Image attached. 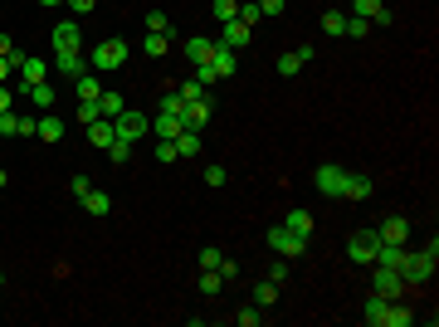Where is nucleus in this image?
<instances>
[{
    "mask_svg": "<svg viewBox=\"0 0 439 327\" xmlns=\"http://www.w3.org/2000/svg\"><path fill=\"white\" fill-rule=\"evenodd\" d=\"M127 54H132V49H127L122 39H98V49L88 54V64H93L98 74H117V69L127 64Z\"/></svg>",
    "mask_w": 439,
    "mask_h": 327,
    "instance_id": "1",
    "label": "nucleus"
},
{
    "mask_svg": "<svg viewBox=\"0 0 439 327\" xmlns=\"http://www.w3.org/2000/svg\"><path fill=\"white\" fill-rule=\"evenodd\" d=\"M435 264H439V254H435V249L405 254V264H400V279H405V283H430V279H435Z\"/></svg>",
    "mask_w": 439,
    "mask_h": 327,
    "instance_id": "2",
    "label": "nucleus"
},
{
    "mask_svg": "<svg viewBox=\"0 0 439 327\" xmlns=\"http://www.w3.org/2000/svg\"><path fill=\"white\" fill-rule=\"evenodd\" d=\"M112 127H117V137H122V142H132V147H137V142L151 132V117H147V112H137V108H122L117 117H112Z\"/></svg>",
    "mask_w": 439,
    "mask_h": 327,
    "instance_id": "3",
    "label": "nucleus"
},
{
    "mask_svg": "<svg viewBox=\"0 0 439 327\" xmlns=\"http://www.w3.org/2000/svg\"><path fill=\"white\" fill-rule=\"evenodd\" d=\"M269 249H273L278 259H298V254L308 249V239H303V234H293L288 225H273V229H269Z\"/></svg>",
    "mask_w": 439,
    "mask_h": 327,
    "instance_id": "4",
    "label": "nucleus"
},
{
    "mask_svg": "<svg viewBox=\"0 0 439 327\" xmlns=\"http://www.w3.org/2000/svg\"><path fill=\"white\" fill-rule=\"evenodd\" d=\"M376 229H356L351 239H346V254H351V264H361V269H371L376 264Z\"/></svg>",
    "mask_w": 439,
    "mask_h": 327,
    "instance_id": "5",
    "label": "nucleus"
},
{
    "mask_svg": "<svg viewBox=\"0 0 439 327\" xmlns=\"http://www.w3.org/2000/svg\"><path fill=\"white\" fill-rule=\"evenodd\" d=\"M371 293H381V298H400V293H405V279H400L396 269L371 264Z\"/></svg>",
    "mask_w": 439,
    "mask_h": 327,
    "instance_id": "6",
    "label": "nucleus"
},
{
    "mask_svg": "<svg viewBox=\"0 0 439 327\" xmlns=\"http://www.w3.org/2000/svg\"><path fill=\"white\" fill-rule=\"evenodd\" d=\"M342 181H346V171H342L337 161H323V166L313 171V186H318L323 196H342Z\"/></svg>",
    "mask_w": 439,
    "mask_h": 327,
    "instance_id": "7",
    "label": "nucleus"
},
{
    "mask_svg": "<svg viewBox=\"0 0 439 327\" xmlns=\"http://www.w3.org/2000/svg\"><path fill=\"white\" fill-rule=\"evenodd\" d=\"M210 117H215V98H210V93H205V98H196V103H186V112H181V122H186L191 132H201Z\"/></svg>",
    "mask_w": 439,
    "mask_h": 327,
    "instance_id": "8",
    "label": "nucleus"
},
{
    "mask_svg": "<svg viewBox=\"0 0 439 327\" xmlns=\"http://www.w3.org/2000/svg\"><path fill=\"white\" fill-rule=\"evenodd\" d=\"M376 239H381V244H405V239H410V220L405 215H386L381 220V229H376Z\"/></svg>",
    "mask_w": 439,
    "mask_h": 327,
    "instance_id": "9",
    "label": "nucleus"
},
{
    "mask_svg": "<svg viewBox=\"0 0 439 327\" xmlns=\"http://www.w3.org/2000/svg\"><path fill=\"white\" fill-rule=\"evenodd\" d=\"M249 39H254V29H249V25H239V20H224V25H219V39H215V44H224V49H244Z\"/></svg>",
    "mask_w": 439,
    "mask_h": 327,
    "instance_id": "10",
    "label": "nucleus"
},
{
    "mask_svg": "<svg viewBox=\"0 0 439 327\" xmlns=\"http://www.w3.org/2000/svg\"><path fill=\"white\" fill-rule=\"evenodd\" d=\"M49 39H54V54H69V49H79V39H83V34H79V20H64V25H54V34H49Z\"/></svg>",
    "mask_w": 439,
    "mask_h": 327,
    "instance_id": "11",
    "label": "nucleus"
},
{
    "mask_svg": "<svg viewBox=\"0 0 439 327\" xmlns=\"http://www.w3.org/2000/svg\"><path fill=\"white\" fill-rule=\"evenodd\" d=\"M205 69H210V79H234V49L215 44V49H210V59H205Z\"/></svg>",
    "mask_w": 439,
    "mask_h": 327,
    "instance_id": "12",
    "label": "nucleus"
},
{
    "mask_svg": "<svg viewBox=\"0 0 439 327\" xmlns=\"http://www.w3.org/2000/svg\"><path fill=\"white\" fill-rule=\"evenodd\" d=\"M391 303H396V298H381V293H371V298H366V313H361V318H366L371 327H391Z\"/></svg>",
    "mask_w": 439,
    "mask_h": 327,
    "instance_id": "13",
    "label": "nucleus"
},
{
    "mask_svg": "<svg viewBox=\"0 0 439 327\" xmlns=\"http://www.w3.org/2000/svg\"><path fill=\"white\" fill-rule=\"evenodd\" d=\"M112 137H117V127H112V117H93L88 122V147H98V152H108Z\"/></svg>",
    "mask_w": 439,
    "mask_h": 327,
    "instance_id": "14",
    "label": "nucleus"
},
{
    "mask_svg": "<svg viewBox=\"0 0 439 327\" xmlns=\"http://www.w3.org/2000/svg\"><path fill=\"white\" fill-rule=\"evenodd\" d=\"M49 69H59V74L79 79V74H88V59H83V49H69V54H54V64H49Z\"/></svg>",
    "mask_w": 439,
    "mask_h": 327,
    "instance_id": "15",
    "label": "nucleus"
},
{
    "mask_svg": "<svg viewBox=\"0 0 439 327\" xmlns=\"http://www.w3.org/2000/svg\"><path fill=\"white\" fill-rule=\"evenodd\" d=\"M351 15H361V20H371V25H391L386 0H351Z\"/></svg>",
    "mask_w": 439,
    "mask_h": 327,
    "instance_id": "16",
    "label": "nucleus"
},
{
    "mask_svg": "<svg viewBox=\"0 0 439 327\" xmlns=\"http://www.w3.org/2000/svg\"><path fill=\"white\" fill-rule=\"evenodd\" d=\"M342 196H351V201H366V196H371V176H366V171H346V181H342Z\"/></svg>",
    "mask_w": 439,
    "mask_h": 327,
    "instance_id": "17",
    "label": "nucleus"
},
{
    "mask_svg": "<svg viewBox=\"0 0 439 327\" xmlns=\"http://www.w3.org/2000/svg\"><path fill=\"white\" fill-rule=\"evenodd\" d=\"M405 254H410L405 244H376V264H381V269H396V274H400Z\"/></svg>",
    "mask_w": 439,
    "mask_h": 327,
    "instance_id": "18",
    "label": "nucleus"
},
{
    "mask_svg": "<svg viewBox=\"0 0 439 327\" xmlns=\"http://www.w3.org/2000/svg\"><path fill=\"white\" fill-rule=\"evenodd\" d=\"M171 142H176V156H201V132H191V127H181V132H176Z\"/></svg>",
    "mask_w": 439,
    "mask_h": 327,
    "instance_id": "19",
    "label": "nucleus"
},
{
    "mask_svg": "<svg viewBox=\"0 0 439 327\" xmlns=\"http://www.w3.org/2000/svg\"><path fill=\"white\" fill-rule=\"evenodd\" d=\"M210 49H215V39H201V34H191V39H186V59H191V64H205V59H210Z\"/></svg>",
    "mask_w": 439,
    "mask_h": 327,
    "instance_id": "20",
    "label": "nucleus"
},
{
    "mask_svg": "<svg viewBox=\"0 0 439 327\" xmlns=\"http://www.w3.org/2000/svg\"><path fill=\"white\" fill-rule=\"evenodd\" d=\"M79 201H83V211H88V215H108V211H112V196H108V191H88V196H79Z\"/></svg>",
    "mask_w": 439,
    "mask_h": 327,
    "instance_id": "21",
    "label": "nucleus"
},
{
    "mask_svg": "<svg viewBox=\"0 0 439 327\" xmlns=\"http://www.w3.org/2000/svg\"><path fill=\"white\" fill-rule=\"evenodd\" d=\"M293 234H303V239H313V211H288V220H283Z\"/></svg>",
    "mask_w": 439,
    "mask_h": 327,
    "instance_id": "22",
    "label": "nucleus"
},
{
    "mask_svg": "<svg viewBox=\"0 0 439 327\" xmlns=\"http://www.w3.org/2000/svg\"><path fill=\"white\" fill-rule=\"evenodd\" d=\"M181 127H186V122H181V117H166V112H156V122H151V132H156V137H166V142H171Z\"/></svg>",
    "mask_w": 439,
    "mask_h": 327,
    "instance_id": "23",
    "label": "nucleus"
},
{
    "mask_svg": "<svg viewBox=\"0 0 439 327\" xmlns=\"http://www.w3.org/2000/svg\"><path fill=\"white\" fill-rule=\"evenodd\" d=\"M39 142H64V122L59 117H39V132H34Z\"/></svg>",
    "mask_w": 439,
    "mask_h": 327,
    "instance_id": "24",
    "label": "nucleus"
},
{
    "mask_svg": "<svg viewBox=\"0 0 439 327\" xmlns=\"http://www.w3.org/2000/svg\"><path fill=\"white\" fill-rule=\"evenodd\" d=\"M234 20H239V25H249V29H254V25H259V20H264V10H259V0H239V15H234Z\"/></svg>",
    "mask_w": 439,
    "mask_h": 327,
    "instance_id": "25",
    "label": "nucleus"
},
{
    "mask_svg": "<svg viewBox=\"0 0 439 327\" xmlns=\"http://www.w3.org/2000/svg\"><path fill=\"white\" fill-rule=\"evenodd\" d=\"M254 303H259V308H273V303H278V283H273V279H264V283L254 288Z\"/></svg>",
    "mask_w": 439,
    "mask_h": 327,
    "instance_id": "26",
    "label": "nucleus"
},
{
    "mask_svg": "<svg viewBox=\"0 0 439 327\" xmlns=\"http://www.w3.org/2000/svg\"><path fill=\"white\" fill-rule=\"evenodd\" d=\"M29 103H34V108H54V88H49V84H34V88H29Z\"/></svg>",
    "mask_w": 439,
    "mask_h": 327,
    "instance_id": "27",
    "label": "nucleus"
},
{
    "mask_svg": "<svg viewBox=\"0 0 439 327\" xmlns=\"http://www.w3.org/2000/svg\"><path fill=\"white\" fill-rule=\"evenodd\" d=\"M122 108H127V103H122V93H98V112H103V117H117Z\"/></svg>",
    "mask_w": 439,
    "mask_h": 327,
    "instance_id": "28",
    "label": "nucleus"
},
{
    "mask_svg": "<svg viewBox=\"0 0 439 327\" xmlns=\"http://www.w3.org/2000/svg\"><path fill=\"white\" fill-rule=\"evenodd\" d=\"M219 288H224V279H219L215 269H201V293H205V298H215Z\"/></svg>",
    "mask_w": 439,
    "mask_h": 327,
    "instance_id": "29",
    "label": "nucleus"
},
{
    "mask_svg": "<svg viewBox=\"0 0 439 327\" xmlns=\"http://www.w3.org/2000/svg\"><path fill=\"white\" fill-rule=\"evenodd\" d=\"M234 323H239V327H259V323H264V308H259V303H249V308H239V313H234Z\"/></svg>",
    "mask_w": 439,
    "mask_h": 327,
    "instance_id": "30",
    "label": "nucleus"
},
{
    "mask_svg": "<svg viewBox=\"0 0 439 327\" xmlns=\"http://www.w3.org/2000/svg\"><path fill=\"white\" fill-rule=\"evenodd\" d=\"M323 29L327 34H346V15L342 10H323Z\"/></svg>",
    "mask_w": 439,
    "mask_h": 327,
    "instance_id": "31",
    "label": "nucleus"
},
{
    "mask_svg": "<svg viewBox=\"0 0 439 327\" xmlns=\"http://www.w3.org/2000/svg\"><path fill=\"white\" fill-rule=\"evenodd\" d=\"M147 34H171V20L161 10H147Z\"/></svg>",
    "mask_w": 439,
    "mask_h": 327,
    "instance_id": "32",
    "label": "nucleus"
},
{
    "mask_svg": "<svg viewBox=\"0 0 439 327\" xmlns=\"http://www.w3.org/2000/svg\"><path fill=\"white\" fill-rule=\"evenodd\" d=\"M371 34V20H361V15H346V39H366Z\"/></svg>",
    "mask_w": 439,
    "mask_h": 327,
    "instance_id": "33",
    "label": "nucleus"
},
{
    "mask_svg": "<svg viewBox=\"0 0 439 327\" xmlns=\"http://www.w3.org/2000/svg\"><path fill=\"white\" fill-rule=\"evenodd\" d=\"M166 44H171V34H147V39H142V49H147L151 59H161V54H166Z\"/></svg>",
    "mask_w": 439,
    "mask_h": 327,
    "instance_id": "34",
    "label": "nucleus"
},
{
    "mask_svg": "<svg viewBox=\"0 0 439 327\" xmlns=\"http://www.w3.org/2000/svg\"><path fill=\"white\" fill-rule=\"evenodd\" d=\"M210 10H215V20L224 25V20H234V15H239V0H210Z\"/></svg>",
    "mask_w": 439,
    "mask_h": 327,
    "instance_id": "35",
    "label": "nucleus"
},
{
    "mask_svg": "<svg viewBox=\"0 0 439 327\" xmlns=\"http://www.w3.org/2000/svg\"><path fill=\"white\" fill-rule=\"evenodd\" d=\"M156 112H166V117H181V112H186V98H181V93H166Z\"/></svg>",
    "mask_w": 439,
    "mask_h": 327,
    "instance_id": "36",
    "label": "nucleus"
},
{
    "mask_svg": "<svg viewBox=\"0 0 439 327\" xmlns=\"http://www.w3.org/2000/svg\"><path fill=\"white\" fill-rule=\"evenodd\" d=\"M74 84H79V98H98V93H103V84H98V79H88V74H79Z\"/></svg>",
    "mask_w": 439,
    "mask_h": 327,
    "instance_id": "37",
    "label": "nucleus"
},
{
    "mask_svg": "<svg viewBox=\"0 0 439 327\" xmlns=\"http://www.w3.org/2000/svg\"><path fill=\"white\" fill-rule=\"evenodd\" d=\"M205 93H210V88H205L201 79H186V84H181V98H186V103H196V98H205Z\"/></svg>",
    "mask_w": 439,
    "mask_h": 327,
    "instance_id": "38",
    "label": "nucleus"
},
{
    "mask_svg": "<svg viewBox=\"0 0 439 327\" xmlns=\"http://www.w3.org/2000/svg\"><path fill=\"white\" fill-rule=\"evenodd\" d=\"M127 156H132V142H122V137H112V147H108V161H117V166H122Z\"/></svg>",
    "mask_w": 439,
    "mask_h": 327,
    "instance_id": "39",
    "label": "nucleus"
},
{
    "mask_svg": "<svg viewBox=\"0 0 439 327\" xmlns=\"http://www.w3.org/2000/svg\"><path fill=\"white\" fill-rule=\"evenodd\" d=\"M298 69H303V59H298V54H283V59H278V74H283V79H293Z\"/></svg>",
    "mask_w": 439,
    "mask_h": 327,
    "instance_id": "40",
    "label": "nucleus"
},
{
    "mask_svg": "<svg viewBox=\"0 0 439 327\" xmlns=\"http://www.w3.org/2000/svg\"><path fill=\"white\" fill-rule=\"evenodd\" d=\"M39 132V117H15V137H34Z\"/></svg>",
    "mask_w": 439,
    "mask_h": 327,
    "instance_id": "41",
    "label": "nucleus"
},
{
    "mask_svg": "<svg viewBox=\"0 0 439 327\" xmlns=\"http://www.w3.org/2000/svg\"><path fill=\"white\" fill-rule=\"evenodd\" d=\"M156 161H181V156H176V142H166V137H156Z\"/></svg>",
    "mask_w": 439,
    "mask_h": 327,
    "instance_id": "42",
    "label": "nucleus"
},
{
    "mask_svg": "<svg viewBox=\"0 0 439 327\" xmlns=\"http://www.w3.org/2000/svg\"><path fill=\"white\" fill-rule=\"evenodd\" d=\"M224 181H229V171H224V166H205V186H224Z\"/></svg>",
    "mask_w": 439,
    "mask_h": 327,
    "instance_id": "43",
    "label": "nucleus"
},
{
    "mask_svg": "<svg viewBox=\"0 0 439 327\" xmlns=\"http://www.w3.org/2000/svg\"><path fill=\"white\" fill-rule=\"evenodd\" d=\"M283 5H288V0H259V10H264V20H278V15H283Z\"/></svg>",
    "mask_w": 439,
    "mask_h": 327,
    "instance_id": "44",
    "label": "nucleus"
},
{
    "mask_svg": "<svg viewBox=\"0 0 439 327\" xmlns=\"http://www.w3.org/2000/svg\"><path fill=\"white\" fill-rule=\"evenodd\" d=\"M219 259H224L219 249H201V269H219Z\"/></svg>",
    "mask_w": 439,
    "mask_h": 327,
    "instance_id": "45",
    "label": "nucleus"
},
{
    "mask_svg": "<svg viewBox=\"0 0 439 327\" xmlns=\"http://www.w3.org/2000/svg\"><path fill=\"white\" fill-rule=\"evenodd\" d=\"M69 191H74V196H88V191H93V181H88V176H74V181H69Z\"/></svg>",
    "mask_w": 439,
    "mask_h": 327,
    "instance_id": "46",
    "label": "nucleus"
},
{
    "mask_svg": "<svg viewBox=\"0 0 439 327\" xmlns=\"http://www.w3.org/2000/svg\"><path fill=\"white\" fill-rule=\"evenodd\" d=\"M219 279H224V283H229V279H234V274H239V269H234V259H219V269H215Z\"/></svg>",
    "mask_w": 439,
    "mask_h": 327,
    "instance_id": "47",
    "label": "nucleus"
},
{
    "mask_svg": "<svg viewBox=\"0 0 439 327\" xmlns=\"http://www.w3.org/2000/svg\"><path fill=\"white\" fill-rule=\"evenodd\" d=\"M15 49H20V44H15V39H10V34H0V59H10V54H15Z\"/></svg>",
    "mask_w": 439,
    "mask_h": 327,
    "instance_id": "48",
    "label": "nucleus"
},
{
    "mask_svg": "<svg viewBox=\"0 0 439 327\" xmlns=\"http://www.w3.org/2000/svg\"><path fill=\"white\" fill-rule=\"evenodd\" d=\"M64 5H74V15H88V10H93L98 0H64Z\"/></svg>",
    "mask_w": 439,
    "mask_h": 327,
    "instance_id": "49",
    "label": "nucleus"
},
{
    "mask_svg": "<svg viewBox=\"0 0 439 327\" xmlns=\"http://www.w3.org/2000/svg\"><path fill=\"white\" fill-rule=\"evenodd\" d=\"M10 103H15V88H5V84H0V112H10Z\"/></svg>",
    "mask_w": 439,
    "mask_h": 327,
    "instance_id": "50",
    "label": "nucleus"
},
{
    "mask_svg": "<svg viewBox=\"0 0 439 327\" xmlns=\"http://www.w3.org/2000/svg\"><path fill=\"white\" fill-rule=\"evenodd\" d=\"M10 74H15V64H10V59H0V79H10Z\"/></svg>",
    "mask_w": 439,
    "mask_h": 327,
    "instance_id": "51",
    "label": "nucleus"
},
{
    "mask_svg": "<svg viewBox=\"0 0 439 327\" xmlns=\"http://www.w3.org/2000/svg\"><path fill=\"white\" fill-rule=\"evenodd\" d=\"M5 186H10V176H5V166H0V191H5Z\"/></svg>",
    "mask_w": 439,
    "mask_h": 327,
    "instance_id": "52",
    "label": "nucleus"
},
{
    "mask_svg": "<svg viewBox=\"0 0 439 327\" xmlns=\"http://www.w3.org/2000/svg\"><path fill=\"white\" fill-rule=\"evenodd\" d=\"M39 5H64V0H39Z\"/></svg>",
    "mask_w": 439,
    "mask_h": 327,
    "instance_id": "53",
    "label": "nucleus"
},
{
    "mask_svg": "<svg viewBox=\"0 0 439 327\" xmlns=\"http://www.w3.org/2000/svg\"><path fill=\"white\" fill-rule=\"evenodd\" d=\"M0 288H5V274H0Z\"/></svg>",
    "mask_w": 439,
    "mask_h": 327,
    "instance_id": "54",
    "label": "nucleus"
}]
</instances>
